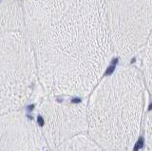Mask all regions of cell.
<instances>
[{"label":"cell","mask_w":152,"mask_h":151,"mask_svg":"<svg viewBox=\"0 0 152 151\" xmlns=\"http://www.w3.org/2000/svg\"><path fill=\"white\" fill-rule=\"evenodd\" d=\"M37 76L46 88L86 92L114 54L104 0H22Z\"/></svg>","instance_id":"obj_1"},{"label":"cell","mask_w":152,"mask_h":151,"mask_svg":"<svg viewBox=\"0 0 152 151\" xmlns=\"http://www.w3.org/2000/svg\"><path fill=\"white\" fill-rule=\"evenodd\" d=\"M36 78L35 58L21 4L17 0H3L0 4V107L27 96Z\"/></svg>","instance_id":"obj_2"},{"label":"cell","mask_w":152,"mask_h":151,"mask_svg":"<svg viewBox=\"0 0 152 151\" xmlns=\"http://www.w3.org/2000/svg\"><path fill=\"white\" fill-rule=\"evenodd\" d=\"M114 54L135 55L151 38L152 0H104Z\"/></svg>","instance_id":"obj_3"},{"label":"cell","mask_w":152,"mask_h":151,"mask_svg":"<svg viewBox=\"0 0 152 151\" xmlns=\"http://www.w3.org/2000/svg\"><path fill=\"white\" fill-rule=\"evenodd\" d=\"M137 55L136 69L144 75L145 82L151 84L152 75V39L150 38L147 43L135 54Z\"/></svg>","instance_id":"obj_4"},{"label":"cell","mask_w":152,"mask_h":151,"mask_svg":"<svg viewBox=\"0 0 152 151\" xmlns=\"http://www.w3.org/2000/svg\"><path fill=\"white\" fill-rule=\"evenodd\" d=\"M142 144H144V139L142 138H140V140L137 142L135 146H134V149H133V151H138L140 148L142 147Z\"/></svg>","instance_id":"obj_5"},{"label":"cell","mask_w":152,"mask_h":151,"mask_svg":"<svg viewBox=\"0 0 152 151\" xmlns=\"http://www.w3.org/2000/svg\"><path fill=\"white\" fill-rule=\"evenodd\" d=\"M38 124H39L41 126H42V125H44V120H43V118H42L41 116L38 117Z\"/></svg>","instance_id":"obj_6"}]
</instances>
